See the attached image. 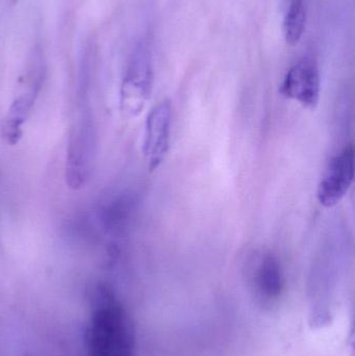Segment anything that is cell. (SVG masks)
Masks as SVG:
<instances>
[{
    "label": "cell",
    "mask_w": 355,
    "mask_h": 356,
    "mask_svg": "<svg viewBox=\"0 0 355 356\" xmlns=\"http://www.w3.org/2000/svg\"><path fill=\"white\" fill-rule=\"evenodd\" d=\"M91 63L85 58L79 79L76 108L69 133L65 179L72 190L83 188L91 178L97 154V122L90 92Z\"/></svg>",
    "instance_id": "cell-1"
},
{
    "label": "cell",
    "mask_w": 355,
    "mask_h": 356,
    "mask_svg": "<svg viewBox=\"0 0 355 356\" xmlns=\"http://www.w3.org/2000/svg\"><path fill=\"white\" fill-rule=\"evenodd\" d=\"M85 340L89 356H135L133 323L108 286L96 290Z\"/></svg>",
    "instance_id": "cell-2"
},
{
    "label": "cell",
    "mask_w": 355,
    "mask_h": 356,
    "mask_svg": "<svg viewBox=\"0 0 355 356\" xmlns=\"http://www.w3.org/2000/svg\"><path fill=\"white\" fill-rule=\"evenodd\" d=\"M154 67L149 47L140 41L133 48L123 77L120 106L123 114L135 117L141 114L151 95Z\"/></svg>",
    "instance_id": "cell-3"
},
{
    "label": "cell",
    "mask_w": 355,
    "mask_h": 356,
    "mask_svg": "<svg viewBox=\"0 0 355 356\" xmlns=\"http://www.w3.org/2000/svg\"><path fill=\"white\" fill-rule=\"evenodd\" d=\"M354 180V148L345 146L327 165L318 184L317 198L322 207L331 209L341 202Z\"/></svg>",
    "instance_id": "cell-4"
},
{
    "label": "cell",
    "mask_w": 355,
    "mask_h": 356,
    "mask_svg": "<svg viewBox=\"0 0 355 356\" xmlns=\"http://www.w3.org/2000/svg\"><path fill=\"white\" fill-rule=\"evenodd\" d=\"M43 83V70L33 68L25 77L18 94L15 96L4 118L2 136L8 144L18 143L23 135V129L33 112Z\"/></svg>",
    "instance_id": "cell-5"
},
{
    "label": "cell",
    "mask_w": 355,
    "mask_h": 356,
    "mask_svg": "<svg viewBox=\"0 0 355 356\" xmlns=\"http://www.w3.org/2000/svg\"><path fill=\"white\" fill-rule=\"evenodd\" d=\"M171 104L163 100L156 104L146 119L143 152L150 171L158 170L168 154L171 133Z\"/></svg>",
    "instance_id": "cell-6"
},
{
    "label": "cell",
    "mask_w": 355,
    "mask_h": 356,
    "mask_svg": "<svg viewBox=\"0 0 355 356\" xmlns=\"http://www.w3.org/2000/svg\"><path fill=\"white\" fill-rule=\"evenodd\" d=\"M321 81L317 65L310 58L299 60L291 67L281 86V92L288 99L315 108L320 99Z\"/></svg>",
    "instance_id": "cell-7"
},
{
    "label": "cell",
    "mask_w": 355,
    "mask_h": 356,
    "mask_svg": "<svg viewBox=\"0 0 355 356\" xmlns=\"http://www.w3.org/2000/svg\"><path fill=\"white\" fill-rule=\"evenodd\" d=\"M254 282L258 292L267 299H276L285 288L283 267L276 255L264 253L254 268Z\"/></svg>",
    "instance_id": "cell-8"
},
{
    "label": "cell",
    "mask_w": 355,
    "mask_h": 356,
    "mask_svg": "<svg viewBox=\"0 0 355 356\" xmlns=\"http://www.w3.org/2000/svg\"><path fill=\"white\" fill-rule=\"evenodd\" d=\"M306 26V0H287L283 33L288 45L295 46L304 37Z\"/></svg>",
    "instance_id": "cell-9"
}]
</instances>
